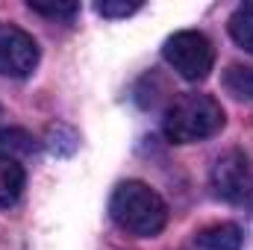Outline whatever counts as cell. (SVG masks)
Listing matches in <instances>:
<instances>
[{
    "label": "cell",
    "mask_w": 253,
    "mask_h": 250,
    "mask_svg": "<svg viewBox=\"0 0 253 250\" xmlns=\"http://www.w3.org/2000/svg\"><path fill=\"white\" fill-rule=\"evenodd\" d=\"M109 215L121 230H126L129 236H138V239H150V236L162 233V227L168 221L165 200L150 186L135 183V180L121 183L112 191Z\"/></svg>",
    "instance_id": "1"
},
{
    "label": "cell",
    "mask_w": 253,
    "mask_h": 250,
    "mask_svg": "<svg viewBox=\"0 0 253 250\" xmlns=\"http://www.w3.org/2000/svg\"><path fill=\"white\" fill-rule=\"evenodd\" d=\"M224 126V109L209 94H183L177 97L168 112L162 129L174 144H194L209 135H215Z\"/></svg>",
    "instance_id": "2"
},
{
    "label": "cell",
    "mask_w": 253,
    "mask_h": 250,
    "mask_svg": "<svg viewBox=\"0 0 253 250\" xmlns=\"http://www.w3.org/2000/svg\"><path fill=\"white\" fill-rule=\"evenodd\" d=\"M162 56H165V62L171 65L183 80L197 83V80L209 77V71L215 65V47H212V42L203 33L183 30V33H174L165 42Z\"/></svg>",
    "instance_id": "3"
},
{
    "label": "cell",
    "mask_w": 253,
    "mask_h": 250,
    "mask_svg": "<svg viewBox=\"0 0 253 250\" xmlns=\"http://www.w3.org/2000/svg\"><path fill=\"white\" fill-rule=\"evenodd\" d=\"M212 191L227 203H253V165L242 150H227L215 159L209 174Z\"/></svg>",
    "instance_id": "4"
},
{
    "label": "cell",
    "mask_w": 253,
    "mask_h": 250,
    "mask_svg": "<svg viewBox=\"0 0 253 250\" xmlns=\"http://www.w3.org/2000/svg\"><path fill=\"white\" fill-rule=\"evenodd\" d=\"M39 65V44L30 33L0 24V77H27Z\"/></svg>",
    "instance_id": "5"
},
{
    "label": "cell",
    "mask_w": 253,
    "mask_h": 250,
    "mask_svg": "<svg viewBox=\"0 0 253 250\" xmlns=\"http://www.w3.org/2000/svg\"><path fill=\"white\" fill-rule=\"evenodd\" d=\"M242 242L245 236L236 224H212L197 233V245L203 250H239Z\"/></svg>",
    "instance_id": "6"
},
{
    "label": "cell",
    "mask_w": 253,
    "mask_h": 250,
    "mask_svg": "<svg viewBox=\"0 0 253 250\" xmlns=\"http://www.w3.org/2000/svg\"><path fill=\"white\" fill-rule=\"evenodd\" d=\"M24 168L18 165V159L3 156L0 153V206H12L21 191H24Z\"/></svg>",
    "instance_id": "7"
},
{
    "label": "cell",
    "mask_w": 253,
    "mask_h": 250,
    "mask_svg": "<svg viewBox=\"0 0 253 250\" xmlns=\"http://www.w3.org/2000/svg\"><path fill=\"white\" fill-rule=\"evenodd\" d=\"M230 36L236 39L239 47H245L248 53H253V3H245L233 12L230 18Z\"/></svg>",
    "instance_id": "8"
},
{
    "label": "cell",
    "mask_w": 253,
    "mask_h": 250,
    "mask_svg": "<svg viewBox=\"0 0 253 250\" xmlns=\"http://www.w3.org/2000/svg\"><path fill=\"white\" fill-rule=\"evenodd\" d=\"M36 150V141H33V135L30 132H24V129H0V153L3 156H27V153H33Z\"/></svg>",
    "instance_id": "9"
},
{
    "label": "cell",
    "mask_w": 253,
    "mask_h": 250,
    "mask_svg": "<svg viewBox=\"0 0 253 250\" xmlns=\"http://www.w3.org/2000/svg\"><path fill=\"white\" fill-rule=\"evenodd\" d=\"M224 85L242 97V100H253V68L248 65H233L227 74H224Z\"/></svg>",
    "instance_id": "10"
},
{
    "label": "cell",
    "mask_w": 253,
    "mask_h": 250,
    "mask_svg": "<svg viewBox=\"0 0 253 250\" xmlns=\"http://www.w3.org/2000/svg\"><path fill=\"white\" fill-rule=\"evenodd\" d=\"M30 9H33L36 15H44V18L74 21V15L80 12V3H33V0H30Z\"/></svg>",
    "instance_id": "11"
},
{
    "label": "cell",
    "mask_w": 253,
    "mask_h": 250,
    "mask_svg": "<svg viewBox=\"0 0 253 250\" xmlns=\"http://www.w3.org/2000/svg\"><path fill=\"white\" fill-rule=\"evenodd\" d=\"M138 6L141 3H112V0H103V3H97V12L103 15V18H124V15H132V12H138Z\"/></svg>",
    "instance_id": "12"
}]
</instances>
